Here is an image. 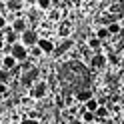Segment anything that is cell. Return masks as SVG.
<instances>
[{
  "mask_svg": "<svg viewBox=\"0 0 124 124\" xmlns=\"http://www.w3.org/2000/svg\"><path fill=\"white\" fill-rule=\"evenodd\" d=\"M46 94H48V84L44 80H38L30 86V98L32 100H42V98H46Z\"/></svg>",
  "mask_w": 124,
  "mask_h": 124,
  "instance_id": "obj_1",
  "label": "cell"
},
{
  "mask_svg": "<svg viewBox=\"0 0 124 124\" xmlns=\"http://www.w3.org/2000/svg\"><path fill=\"white\" fill-rule=\"evenodd\" d=\"M10 56L14 58L20 64V62H24L28 60V48L22 42H16V44H10Z\"/></svg>",
  "mask_w": 124,
  "mask_h": 124,
  "instance_id": "obj_2",
  "label": "cell"
},
{
  "mask_svg": "<svg viewBox=\"0 0 124 124\" xmlns=\"http://www.w3.org/2000/svg\"><path fill=\"white\" fill-rule=\"evenodd\" d=\"M38 38H40V36H38V32H36L34 28H26L24 32L20 34V42L24 44V46H34L38 42Z\"/></svg>",
  "mask_w": 124,
  "mask_h": 124,
  "instance_id": "obj_3",
  "label": "cell"
},
{
  "mask_svg": "<svg viewBox=\"0 0 124 124\" xmlns=\"http://www.w3.org/2000/svg\"><path fill=\"white\" fill-rule=\"evenodd\" d=\"M38 74H40V70H38V68H32V66H30V68H26V72L20 76V82L24 84V86H28V88H30V86H32V84L36 82Z\"/></svg>",
  "mask_w": 124,
  "mask_h": 124,
  "instance_id": "obj_4",
  "label": "cell"
},
{
  "mask_svg": "<svg viewBox=\"0 0 124 124\" xmlns=\"http://www.w3.org/2000/svg\"><path fill=\"white\" fill-rule=\"evenodd\" d=\"M106 54L102 52H94V56L90 58V68H94V70H102V68L106 66Z\"/></svg>",
  "mask_w": 124,
  "mask_h": 124,
  "instance_id": "obj_5",
  "label": "cell"
},
{
  "mask_svg": "<svg viewBox=\"0 0 124 124\" xmlns=\"http://www.w3.org/2000/svg\"><path fill=\"white\" fill-rule=\"evenodd\" d=\"M36 46L42 50V54H50V52H54V50H56V46H54V42L50 40V38H38Z\"/></svg>",
  "mask_w": 124,
  "mask_h": 124,
  "instance_id": "obj_6",
  "label": "cell"
},
{
  "mask_svg": "<svg viewBox=\"0 0 124 124\" xmlns=\"http://www.w3.org/2000/svg\"><path fill=\"white\" fill-rule=\"evenodd\" d=\"M16 66H18V62L14 60L10 54H4L2 60H0V68H2V70H8V72H10L12 68H16Z\"/></svg>",
  "mask_w": 124,
  "mask_h": 124,
  "instance_id": "obj_7",
  "label": "cell"
},
{
  "mask_svg": "<svg viewBox=\"0 0 124 124\" xmlns=\"http://www.w3.org/2000/svg\"><path fill=\"white\" fill-rule=\"evenodd\" d=\"M10 28L14 30V32L22 34V32H24V30L28 28V24H26V20H24V18H14V20H12V26H10Z\"/></svg>",
  "mask_w": 124,
  "mask_h": 124,
  "instance_id": "obj_8",
  "label": "cell"
},
{
  "mask_svg": "<svg viewBox=\"0 0 124 124\" xmlns=\"http://www.w3.org/2000/svg\"><path fill=\"white\" fill-rule=\"evenodd\" d=\"M108 116H110V110H108L104 104H98V108L94 110V120H104Z\"/></svg>",
  "mask_w": 124,
  "mask_h": 124,
  "instance_id": "obj_9",
  "label": "cell"
},
{
  "mask_svg": "<svg viewBox=\"0 0 124 124\" xmlns=\"http://www.w3.org/2000/svg\"><path fill=\"white\" fill-rule=\"evenodd\" d=\"M92 98V90H88V88H84V90H78V94H76V100H78L80 104H84L86 100H90Z\"/></svg>",
  "mask_w": 124,
  "mask_h": 124,
  "instance_id": "obj_10",
  "label": "cell"
},
{
  "mask_svg": "<svg viewBox=\"0 0 124 124\" xmlns=\"http://www.w3.org/2000/svg\"><path fill=\"white\" fill-rule=\"evenodd\" d=\"M94 36L98 38L100 42H104V40H108V38H110V32H108V28H106V26H100V28L96 30V34H94Z\"/></svg>",
  "mask_w": 124,
  "mask_h": 124,
  "instance_id": "obj_11",
  "label": "cell"
},
{
  "mask_svg": "<svg viewBox=\"0 0 124 124\" xmlns=\"http://www.w3.org/2000/svg\"><path fill=\"white\" fill-rule=\"evenodd\" d=\"M100 46H102V42H100L96 36H90V38H88V48H90V50L100 52Z\"/></svg>",
  "mask_w": 124,
  "mask_h": 124,
  "instance_id": "obj_12",
  "label": "cell"
},
{
  "mask_svg": "<svg viewBox=\"0 0 124 124\" xmlns=\"http://www.w3.org/2000/svg\"><path fill=\"white\" fill-rule=\"evenodd\" d=\"M98 108V98H94L92 96L90 100H86V102H84V110H88V112H94Z\"/></svg>",
  "mask_w": 124,
  "mask_h": 124,
  "instance_id": "obj_13",
  "label": "cell"
},
{
  "mask_svg": "<svg viewBox=\"0 0 124 124\" xmlns=\"http://www.w3.org/2000/svg\"><path fill=\"white\" fill-rule=\"evenodd\" d=\"M70 32H72V24H70V22H64V24L60 26V30H58V34H60L62 38H66Z\"/></svg>",
  "mask_w": 124,
  "mask_h": 124,
  "instance_id": "obj_14",
  "label": "cell"
},
{
  "mask_svg": "<svg viewBox=\"0 0 124 124\" xmlns=\"http://www.w3.org/2000/svg\"><path fill=\"white\" fill-rule=\"evenodd\" d=\"M106 28H108V32H110V36H116L120 32V24H118V22H110Z\"/></svg>",
  "mask_w": 124,
  "mask_h": 124,
  "instance_id": "obj_15",
  "label": "cell"
},
{
  "mask_svg": "<svg viewBox=\"0 0 124 124\" xmlns=\"http://www.w3.org/2000/svg\"><path fill=\"white\" fill-rule=\"evenodd\" d=\"M80 120H82V122H94V112L82 110V114H80Z\"/></svg>",
  "mask_w": 124,
  "mask_h": 124,
  "instance_id": "obj_16",
  "label": "cell"
},
{
  "mask_svg": "<svg viewBox=\"0 0 124 124\" xmlns=\"http://www.w3.org/2000/svg\"><path fill=\"white\" fill-rule=\"evenodd\" d=\"M36 6H38L40 10H50L52 0H36Z\"/></svg>",
  "mask_w": 124,
  "mask_h": 124,
  "instance_id": "obj_17",
  "label": "cell"
},
{
  "mask_svg": "<svg viewBox=\"0 0 124 124\" xmlns=\"http://www.w3.org/2000/svg\"><path fill=\"white\" fill-rule=\"evenodd\" d=\"M28 56H34V58H38V56H42V50L38 48V46L34 44V46H30V50H28Z\"/></svg>",
  "mask_w": 124,
  "mask_h": 124,
  "instance_id": "obj_18",
  "label": "cell"
},
{
  "mask_svg": "<svg viewBox=\"0 0 124 124\" xmlns=\"http://www.w3.org/2000/svg\"><path fill=\"white\" fill-rule=\"evenodd\" d=\"M22 6V0H8V8L10 10H18Z\"/></svg>",
  "mask_w": 124,
  "mask_h": 124,
  "instance_id": "obj_19",
  "label": "cell"
},
{
  "mask_svg": "<svg viewBox=\"0 0 124 124\" xmlns=\"http://www.w3.org/2000/svg\"><path fill=\"white\" fill-rule=\"evenodd\" d=\"M20 124H40V118H32V116L30 118H22Z\"/></svg>",
  "mask_w": 124,
  "mask_h": 124,
  "instance_id": "obj_20",
  "label": "cell"
},
{
  "mask_svg": "<svg viewBox=\"0 0 124 124\" xmlns=\"http://www.w3.org/2000/svg\"><path fill=\"white\" fill-rule=\"evenodd\" d=\"M6 94H8V84L0 82V96H6Z\"/></svg>",
  "mask_w": 124,
  "mask_h": 124,
  "instance_id": "obj_21",
  "label": "cell"
},
{
  "mask_svg": "<svg viewBox=\"0 0 124 124\" xmlns=\"http://www.w3.org/2000/svg\"><path fill=\"white\" fill-rule=\"evenodd\" d=\"M48 18H50V20H58V18H60V12H58V10H50Z\"/></svg>",
  "mask_w": 124,
  "mask_h": 124,
  "instance_id": "obj_22",
  "label": "cell"
},
{
  "mask_svg": "<svg viewBox=\"0 0 124 124\" xmlns=\"http://www.w3.org/2000/svg\"><path fill=\"white\" fill-rule=\"evenodd\" d=\"M0 82H8V70H4V72H0Z\"/></svg>",
  "mask_w": 124,
  "mask_h": 124,
  "instance_id": "obj_23",
  "label": "cell"
},
{
  "mask_svg": "<svg viewBox=\"0 0 124 124\" xmlns=\"http://www.w3.org/2000/svg\"><path fill=\"white\" fill-rule=\"evenodd\" d=\"M30 104H32V98H22V106L24 108H28Z\"/></svg>",
  "mask_w": 124,
  "mask_h": 124,
  "instance_id": "obj_24",
  "label": "cell"
},
{
  "mask_svg": "<svg viewBox=\"0 0 124 124\" xmlns=\"http://www.w3.org/2000/svg\"><path fill=\"white\" fill-rule=\"evenodd\" d=\"M4 28H6V18L0 14V30H4Z\"/></svg>",
  "mask_w": 124,
  "mask_h": 124,
  "instance_id": "obj_25",
  "label": "cell"
},
{
  "mask_svg": "<svg viewBox=\"0 0 124 124\" xmlns=\"http://www.w3.org/2000/svg\"><path fill=\"white\" fill-rule=\"evenodd\" d=\"M116 36H118V38H120V40H124V26H120V32H118V34H116Z\"/></svg>",
  "mask_w": 124,
  "mask_h": 124,
  "instance_id": "obj_26",
  "label": "cell"
},
{
  "mask_svg": "<svg viewBox=\"0 0 124 124\" xmlns=\"http://www.w3.org/2000/svg\"><path fill=\"white\" fill-rule=\"evenodd\" d=\"M4 44H6V42H4V36H2V34H0V50H2V48H4Z\"/></svg>",
  "mask_w": 124,
  "mask_h": 124,
  "instance_id": "obj_27",
  "label": "cell"
},
{
  "mask_svg": "<svg viewBox=\"0 0 124 124\" xmlns=\"http://www.w3.org/2000/svg\"><path fill=\"white\" fill-rule=\"evenodd\" d=\"M24 4H36V0H22Z\"/></svg>",
  "mask_w": 124,
  "mask_h": 124,
  "instance_id": "obj_28",
  "label": "cell"
},
{
  "mask_svg": "<svg viewBox=\"0 0 124 124\" xmlns=\"http://www.w3.org/2000/svg\"><path fill=\"white\" fill-rule=\"evenodd\" d=\"M70 124H84V122H82V120H72Z\"/></svg>",
  "mask_w": 124,
  "mask_h": 124,
  "instance_id": "obj_29",
  "label": "cell"
},
{
  "mask_svg": "<svg viewBox=\"0 0 124 124\" xmlns=\"http://www.w3.org/2000/svg\"><path fill=\"white\" fill-rule=\"evenodd\" d=\"M2 56H4V54H2V50H0V60H2Z\"/></svg>",
  "mask_w": 124,
  "mask_h": 124,
  "instance_id": "obj_30",
  "label": "cell"
},
{
  "mask_svg": "<svg viewBox=\"0 0 124 124\" xmlns=\"http://www.w3.org/2000/svg\"><path fill=\"white\" fill-rule=\"evenodd\" d=\"M122 84H124V74H122Z\"/></svg>",
  "mask_w": 124,
  "mask_h": 124,
  "instance_id": "obj_31",
  "label": "cell"
},
{
  "mask_svg": "<svg viewBox=\"0 0 124 124\" xmlns=\"http://www.w3.org/2000/svg\"><path fill=\"white\" fill-rule=\"evenodd\" d=\"M122 68H124V60H122Z\"/></svg>",
  "mask_w": 124,
  "mask_h": 124,
  "instance_id": "obj_32",
  "label": "cell"
}]
</instances>
